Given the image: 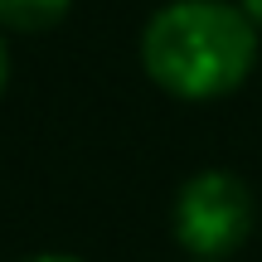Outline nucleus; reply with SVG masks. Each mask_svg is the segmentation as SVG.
Listing matches in <instances>:
<instances>
[{
    "instance_id": "obj_1",
    "label": "nucleus",
    "mask_w": 262,
    "mask_h": 262,
    "mask_svg": "<svg viewBox=\"0 0 262 262\" xmlns=\"http://www.w3.org/2000/svg\"><path fill=\"white\" fill-rule=\"evenodd\" d=\"M262 29L238 0H165L141 25V68L175 102H219L253 78Z\"/></svg>"
},
{
    "instance_id": "obj_2",
    "label": "nucleus",
    "mask_w": 262,
    "mask_h": 262,
    "mask_svg": "<svg viewBox=\"0 0 262 262\" xmlns=\"http://www.w3.org/2000/svg\"><path fill=\"white\" fill-rule=\"evenodd\" d=\"M253 224H257L253 189H248L243 175H233L224 165L194 170L175 189L170 233H175L180 253L194 262H228L253 238Z\"/></svg>"
},
{
    "instance_id": "obj_3",
    "label": "nucleus",
    "mask_w": 262,
    "mask_h": 262,
    "mask_svg": "<svg viewBox=\"0 0 262 262\" xmlns=\"http://www.w3.org/2000/svg\"><path fill=\"white\" fill-rule=\"evenodd\" d=\"M73 0H0V34H44L63 25Z\"/></svg>"
},
{
    "instance_id": "obj_4",
    "label": "nucleus",
    "mask_w": 262,
    "mask_h": 262,
    "mask_svg": "<svg viewBox=\"0 0 262 262\" xmlns=\"http://www.w3.org/2000/svg\"><path fill=\"white\" fill-rule=\"evenodd\" d=\"M19 262H83V257H73V253H29Z\"/></svg>"
},
{
    "instance_id": "obj_5",
    "label": "nucleus",
    "mask_w": 262,
    "mask_h": 262,
    "mask_svg": "<svg viewBox=\"0 0 262 262\" xmlns=\"http://www.w3.org/2000/svg\"><path fill=\"white\" fill-rule=\"evenodd\" d=\"M5 83H10V49H5V34H0V97H5Z\"/></svg>"
},
{
    "instance_id": "obj_6",
    "label": "nucleus",
    "mask_w": 262,
    "mask_h": 262,
    "mask_svg": "<svg viewBox=\"0 0 262 262\" xmlns=\"http://www.w3.org/2000/svg\"><path fill=\"white\" fill-rule=\"evenodd\" d=\"M238 5H243V15L253 19V25L262 29V0H238Z\"/></svg>"
},
{
    "instance_id": "obj_7",
    "label": "nucleus",
    "mask_w": 262,
    "mask_h": 262,
    "mask_svg": "<svg viewBox=\"0 0 262 262\" xmlns=\"http://www.w3.org/2000/svg\"><path fill=\"white\" fill-rule=\"evenodd\" d=\"M185 262H194V257H185Z\"/></svg>"
}]
</instances>
